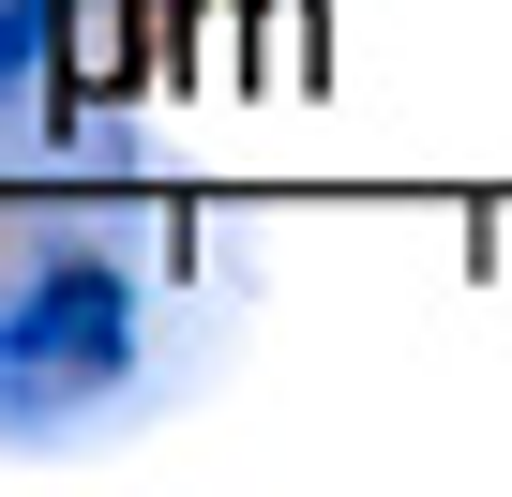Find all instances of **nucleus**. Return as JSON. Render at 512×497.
Here are the masks:
<instances>
[{
    "instance_id": "nucleus-2",
    "label": "nucleus",
    "mask_w": 512,
    "mask_h": 497,
    "mask_svg": "<svg viewBox=\"0 0 512 497\" xmlns=\"http://www.w3.org/2000/svg\"><path fill=\"white\" fill-rule=\"evenodd\" d=\"M106 16L136 31V76H151V61H181V46H196V16H226V0H106ZM136 76H121V91H136Z\"/></svg>"
},
{
    "instance_id": "nucleus-3",
    "label": "nucleus",
    "mask_w": 512,
    "mask_h": 497,
    "mask_svg": "<svg viewBox=\"0 0 512 497\" xmlns=\"http://www.w3.org/2000/svg\"><path fill=\"white\" fill-rule=\"evenodd\" d=\"M46 16H61V0H0V91H16V76L46 61Z\"/></svg>"
},
{
    "instance_id": "nucleus-1",
    "label": "nucleus",
    "mask_w": 512,
    "mask_h": 497,
    "mask_svg": "<svg viewBox=\"0 0 512 497\" xmlns=\"http://www.w3.org/2000/svg\"><path fill=\"white\" fill-rule=\"evenodd\" d=\"M136 377V272L91 241H31V272L0 287V437H61Z\"/></svg>"
}]
</instances>
